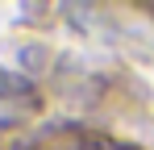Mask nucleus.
<instances>
[{"label":"nucleus","instance_id":"obj_1","mask_svg":"<svg viewBox=\"0 0 154 150\" xmlns=\"http://www.w3.org/2000/svg\"><path fill=\"white\" fill-rule=\"evenodd\" d=\"M29 92H33V83H29L25 75L0 63V100H25Z\"/></svg>","mask_w":154,"mask_h":150}]
</instances>
